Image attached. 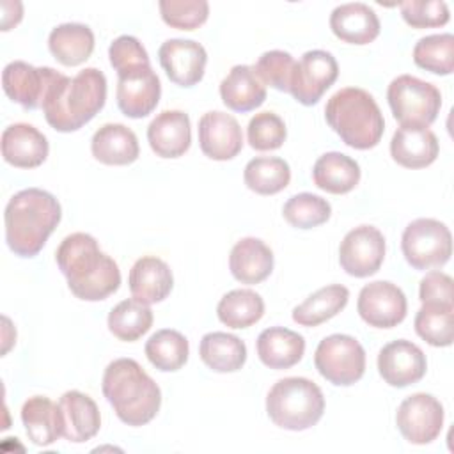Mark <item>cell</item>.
I'll return each instance as SVG.
<instances>
[{"instance_id": "26", "label": "cell", "mask_w": 454, "mask_h": 454, "mask_svg": "<svg viewBox=\"0 0 454 454\" xmlns=\"http://www.w3.org/2000/svg\"><path fill=\"white\" fill-rule=\"evenodd\" d=\"M257 356L270 369H289L305 353V339L298 332L284 326H270L257 337Z\"/></svg>"}, {"instance_id": "5", "label": "cell", "mask_w": 454, "mask_h": 454, "mask_svg": "<svg viewBox=\"0 0 454 454\" xmlns=\"http://www.w3.org/2000/svg\"><path fill=\"white\" fill-rule=\"evenodd\" d=\"M328 126L353 149L378 145L385 131V119L376 99L360 87L337 90L325 106Z\"/></svg>"}, {"instance_id": "19", "label": "cell", "mask_w": 454, "mask_h": 454, "mask_svg": "<svg viewBox=\"0 0 454 454\" xmlns=\"http://www.w3.org/2000/svg\"><path fill=\"white\" fill-rule=\"evenodd\" d=\"M147 140L160 158H179L192 144L190 117L183 110H163L147 126Z\"/></svg>"}, {"instance_id": "45", "label": "cell", "mask_w": 454, "mask_h": 454, "mask_svg": "<svg viewBox=\"0 0 454 454\" xmlns=\"http://www.w3.org/2000/svg\"><path fill=\"white\" fill-rule=\"evenodd\" d=\"M110 66L115 69V73H124L128 69L138 67V66H151L149 55L142 43L133 35H119L112 41L108 48Z\"/></svg>"}, {"instance_id": "27", "label": "cell", "mask_w": 454, "mask_h": 454, "mask_svg": "<svg viewBox=\"0 0 454 454\" xmlns=\"http://www.w3.org/2000/svg\"><path fill=\"white\" fill-rule=\"evenodd\" d=\"M229 270L241 284H259L273 271V252L259 238H243L231 250Z\"/></svg>"}, {"instance_id": "34", "label": "cell", "mask_w": 454, "mask_h": 454, "mask_svg": "<svg viewBox=\"0 0 454 454\" xmlns=\"http://www.w3.org/2000/svg\"><path fill=\"white\" fill-rule=\"evenodd\" d=\"M147 360L163 372L179 371L190 355L188 339L172 328H163L154 332L145 342Z\"/></svg>"}, {"instance_id": "31", "label": "cell", "mask_w": 454, "mask_h": 454, "mask_svg": "<svg viewBox=\"0 0 454 454\" xmlns=\"http://www.w3.org/2000/svg\"><path fill=\"white\" fill-rule=\"evenodd\" d=\"M51 55L64 66H80L94 51V32L83 23H60L48 35Z\"/></svg>"}, {"instance_id": "11", "label": "cell", "mask_w": 454, "mask_h": 454, "mask_svg": "<svg viewBox=\"0 0 454 454\" xmlns=\"http://www.w3.org/2000/svg\"><path fill=\"white\" fill-rule=\"evenodd\" d=\"M60 74L48 66L35 67L23 60H12L2 71V87L14 103L27 110H35L43 106L48 90Z\"/></svg>"}, {"instance_id": "13", "label": "cell", "mask_w": 454, "mask_h": 454, "mask_svg": "<svg viewBox=\"0 0 454 454\" xmlns=\"http://www.w3.org/2000/svg\"><path fill=\"white\" fill-rule=\"evenodd\" d=\"M337 76L339 64L335 57L325 50H310L296 62L289 92L298 103L312 106L333 85Z\"/></svg>"}, {"instance_id": "37", "label": "cell", "mask_w": 454, "mask_h": 454, "mask_svg": "<svg viewBox=\"0 0 454 454\" xmlns=\"http://www.w3.org/2000/svg\"><path fill=\"white\" fill-rule=\"evenodd\" d=\"M153 310L137 298L119 301L108 314V330L124 342H133L153 326Z\"/></svg>"}, {"instance_id": "36", "label": "cell", "mask_w": 454, "mask_h": 454, "mask_svg": "<svg viewBox=\"0 0 454 454\" xmlns=\"http://www.w3.org/2000/svg\"><path fill=\"white\" fill-rule=\"evenodd\" d=\"M264 314V300L252 289H232L216 305L218 319L229 328H248Z\"/></svg>"}, {"instance_id": "32", "label": "cell", "mask_w": 454, "mask_h": 454, "mask_svg": "<svg viewBox=\"0 0 454 454\" xmlns=\"http://www.w3.org/2000/svg\"><path fill=\"white\" fill-rule=\"evenodd\" d=\"M199 355L215 372H234L247 362V346L232 333L209 332L200 339Z\"/></svg>"}, {"instance_id": "6", "label": "cell", "mask_w": 454, "mask_h": 454, "mask_svg": "<svg viewBox=\"0 0 454 454\" xmlns=\"http://www.w3.org/2000/svg\"><path fill=\"white\" fill-rule=\"evenodd\" d=\"M266 411L275 426L287 431H305L323 417L325 395L312 380L289 376L270 388Z\"/></svg>"}, {"instance_id": "24", "label": "cell", "mask_w": 454, "mask_h": 454, "mask_svg": "<svg viewBox=\"0 0 454 454\" xmlns=\"http://www.w3.org/2000/svg\"><path fill=\"white\" fill-rule=\"evenodd\" d=\"M128 284L133 298L151 305L163 301L170 294L174 277L170 266L163 259L156 255H144L131 266Z\"/></svg>"}, {"instance_id": "9", "label": "cell", "mask_w": 454, "mask_h": 454, "mask_svg": "<svg viewBox=\"0 0 454 454\" xmlns=\"http://www.w3.org/2000/svg\"><path fill=\"white\" fill-rule=\"evenodd\" d=\"M314 365L332 385L349 387L365 372V351L355 337L332 333L317 344Z\"/></svg>"}, {"instance_id": "17", "label": "cell", "mask_w": 454, "mask_h": 454, "mask_svg": "<svg viewBox=\"0 0 454 454\" xmlns=\"http://www.w3.org/2000/svg\"><path fill=\"white\" fill-rule=\"evenodd\" d=\"M158 59L170 82L181 87H193L204 76L207 53L193 39H167L158 50Z\"/></svg>"}, {"instance_id": "20", "label": "cell", "mask_w": 454, "mask_h": 454, "mask_svg": "<svg viewBox=\"0 0 454 454\" xmlns=\"http://www.w3.org/2000/svg\"><path fill=\"white\" fill-rule=\"evenodd\" d=\"M48 138L32 124L16 122L2 133V156L18 168H34L48 158Z\"/></svg>"}, {"instance_id": "7", "label": "cell", "mask_w": 454, "mask_h": 454, "mask_svg": "<svg viewBox=\"0 0 454 454\" xmlns=\"http://www.w3.org/2000/svg\"><path fill=\"white\" fill-rule=\"evenodd\" d=\"M387 99L401 126L427 128L436 121L442 108L438 87L411 74L394 78L387 89Z\"/></svg>"}, {"instance_id": "21", "label": "cell", "mask_w": 454, "mask_h": 454, "mask_svg": "<svg viewBox=\"0 0 454 454\" xmlns=\"http://www.w3.org/2000/svg\"><path fill=\"white\" fill-rule=\"evenodd\" d=\"M330 28L344 43L369 44L380 35L381 25L372 7L364 2H349L332 11Z\"/></svg>"}, {"instance_id": "38", "label": "cell", "mask_w": 454, "mask_h": 454, "mask_svg": "<svg viewBox=\"0 0 454 454\" xmlns=\"http://www.w3.org/2000/svg\"><path fill=\"white\" fill-rule=\"evenodd\" d=\"M413 62L434 74H450L454 71V35L431 34L420 37L413 46Z\"/></svg>"}, {"instance_id": "10", "label": "cell", "mask_w": 454, "mask_h": 454, "mask_svg": "<svg viewBox=\"0 0 454 454\" xmlns=\"http://www.w3.org/2000/svg\"><path fill=\"white\" fill-rule=\"evenodd\" d=\"M443 406L434 395L417 392L399 404L395 424L410 443L426 445L438 438L443 427Z\"/></svg>"}, {"instance_id": "15", "label": "cell", "mask_w": 454, "mask_h": 454, "mask_svg": "<svg viewBox=\"0 0 454 454\" xmlns=\"http://www.w3.org/2000/svg\"><path fill=\"white\" fill-rule=\"evenodd\" d=\"M115 99L119 110L131 119L149 115L161 96V83L151 66H138L117 74Z\"/></svg>"}, {"instance_id": "14", "label": "cell", "mask_w": 454, "mask_h": 454, "mask_svg": "<svg viewBox=\"0 0 454 454\" xmlns=\"http://www.w3.org/2000/svg\"><path fill=\"white\" fill-rule=\"evenodd\" d=\"M408 301L403 289L388 280L365 284L358 293L356 310L374 328H394L406 317Z\"/></svg>"}, {"instance_id": "3", "label": "cell", "mask_w": 454, "mask_h": 454, "mask_svg": "<svg viewBox=\"0 0 454 454\" xmlns=\"http://www.w3.org/2000/svg\"><path fill=\"white\" fill-rule=\"evenodd\" d=\"M105 101L106 76L96 67H85L73 78L60 74L48 90L41 108L53 129L71 133L94 119L105 106Z\"/></svg>"}, {"instance_id": "18", "label": "cell", "mask_w": 454, "mask_h": 454, "mask_svg": "<svg viewBox=\"0 0 454 454\" xmlns=\"http://www.w3.org/2000/svg\"><path fill=\"white\" fill-rule=\"evenodd\" d=\"M200 151L216 161L232 160L243 147V133L239 122L225 112H206L199 119Z\"/></svg>"}, {"instance_id": "4", "label": "cell", "mask_w": 454, "mask_h": 454, "mask_svg": "<svg viewBox=\"0 0 454 454\" xmlns=\"http://www.w3.org/2000/svg\"><path fill=\"white\" fill-rule=\"evenodd\" d=\"M103 395L121 422L144 426L161 406V390L156 381L133 358H115L103 372Z\"/></svg>"}, {"instance_id": "30", "label": "cell", "mask_w": 454, "mask_h": 454, "mask_svg": "<svg viewBox=\"0 0 454 454\" xmlns=\"http://www.w3.org/2000/svg\"><path fill=\"white\" fill-rule=\"evenodd\" d=\"M360 165L344 153H325L312 167V179L319 190L333 195L351 192L360 181Z\"/></svg>"}, {"instance_id": "8", "label": "cell", "mask_w": 454, "mask_h": 454, "mask_svg": "<svg viewBox=\"0 0 454 454\" xmlns=\"http://www.w3.org/2000/svg\"><path fill=\"white\" fill-rule=\"evenodd\" d=\"M401 250L415 270L440 268L452 255V234L440 220L417 218L404 227Z\"/></svg>"}, {"instance_id": "25", "label": "cell", "mask_w": 454, "mask_h": 454, "mask_svg": "<svg viewBox=\"0 0 454 454\" xmlns=\"http://www.w3.org/2000/svg\"><path fill=\"white\" fill-rule=\"evenodd\" d=\"M21 422L28 440L39 447L51 445L64 433L60 406L44 395H34L23 403Z\"/></svg>"}, {"instance_id": "46", "label": "cell", "mask_w": 454, "mask_h": 454, "mask_svg": "<svg viewBox=\"0 0 454 454\" xmlns=\"http://www.w3.org/2000/svg\"><path fill=\"white\" fill-rule=\"evenodd\" d=\"M452 278L440 271L433 270L427 271L419 286V298L422 305H443V307H454L452 300Z\"/></svg>"}, {"instance_id": "43", "label": "cell", "mask_w": 454, "mask_h": 454, "mask_svg": "<svg viewBox=\"0 0 454 454\" xmlns=\"http://www.w3.org/2000/svg\"><path fill=\"white\" fill-rule=\"evenodd\" d=\"M248 144L255 151H275L282 147L287 137L284 121L273 112L255 114L247 128Z\"/></svg>"}, {"instance_id": "47", "label": "cell", "mask_w": 454, "mask_h": 454, "mask_svg": "<svg viewBox=\"0 0 454 454\" xmlns=\"http://www.w3.org/2000/svg\"><path fill=\"white\" fill-rule=\"evenodd\" d=\"M2 12H4L2 14V30H9V28H12L14 25H18L21 21V18H23V4L20 2L14 11H9V7H7L5 0H4L2 2Z\"/></svg>"}, {"instance_id": "12", "label": "cell", "mask_w": 454, "mask_h": 454, "mask_svg": "<svg viewBox=\"0 0 454 454\" xmlns=\"http://www.w3.org/2000/svg\"><path fill=\"white\" fill-rule=\"evenodd\" d=\"M385 259V238L374 225H358L340 241V268L356 278L374 275Z\"/></svg>"}, {"instance_id": "16", "label": "cell", "mask_w": 454, "mask_h": 454, "mask_svg": "<svg viewBox=\"0 0 454 454\" xmlns=\"http://www.w3.org/2000/svg\"><path fill=\"white\" fill-rule=\"evenodd\" d=\"M427 360L424 351L406 339L385 344L378 353L380 376L390 387H408L420 381L426 374Z\"/></svg>"}, {"instance_id": "28", "label": "cell", "mask_w": 454, "mask_h": 454, "mask_svg": "<svg viewBox=\"0 0 454 454\" xmlns=\"http://www.w3.org/2000/svg\"><path fill=\"white\" fill-rule=\"evenodd\" d=\"M92 156L105 165H129L140 154L138 138L124 124H103L90 140Z\"/></svg>"}, {"instance_id": "33", "label": "cell", "mask_w": 454, "mask_h": 454, "mask_svg": "<svg viewBox=\"0 0 454 454\" xmlns=\"http://www.w3.org/2000/svg\"><path fill=\"white\" fill-rule=\"evenodd\" d=\"M348 300L349 291L346 286H325L293 309V321L300 326H317L337 316L348 305Z\"/></svg>"}, {"instance_id": "44", "label": "cell", "mask_w": 454, "mask_h": 454, "mask_svg": "<svg viewBox=\"0 0 454 454\" xmlns=\"http://www.w3.org/2000/svg\"><path fill=\"white\" fill-rule=\"evenodd\" d=\"M403 20L413 28L442 27L449 21V7L443 0H406L399 2Z\"/></svg>"}, {"instance_id": "2", "label": "cell", "mask_w": 454, "mask_h": 454, "mask_svg": "<svg viewBox=\"0 0 454 454\" xmlns=\"http://www.w3.org/2000/svg\"><path fill=\"white\" fill-rule=\"evenodd\" d=\"M62 218L59 200L46 190L25 188L14 193L4 211L5 241L20 257L37 255Z\"/></svg>"}, {"instance_id": "41", "label": "cell", "mask_w": 454, "mask_h": 454, "mask_svg": "<svg viewBox=\"0 0 454 454\" xmlns=\"http://www.w3.org/2000/svg\"><path fill=\"white\" fill-rule=\"evenodd\" d=\"M252 67L262 83H266L277 90H282V92L291 90L296 60L293 59V55L289 51H284V50L264 51L257 59L255 66H252Z\"/></svg>"}, {"instance_id": "1", "label": "cell", "mask_w": 454, "mask_h": 454, "mask_svg": "<svg viewBox=\"0 0 454 454\" xmlns=\"http://www.w3.org/2000/svg\"><path fill=\"white\" fill-rule=\"evenodd\" d=\"M55 261L71 293L80 300H105L121 286L117 262L101 252L96 238L87 232L66 236L55 252Z\"/></svg>"}, {"instance_id": "23", "label": "cell", "mask_w": 454, "mask_h": 454, "mask_svg": "<svg viewBox=\"0 0 454 454\" xmlns=\"http://www.w3.org/2000/svg\"><path fill=\"white\" fill-rule=\"evenodd\" d=\"M438 138L429 128L401 126L390 140L394 161L406 168H424L438 158Z\"/></svg>"}, {"instance_id": "40", "label": "cell", "mask_w": 454, "mask_h": 454, "mask_svg": "<svg viewBox=\"0 0 454 454\" xmlns=\"http://www.w3.org/2000/svg\"><path fill=\"white\" fill-rule=\"evenodd\" d=\"M286 222L296 229H312L325 223L332 215V206L326 199L316 193H296L289 197L282 207Z\"/></svg>"}, {"instance_id": "42", "label": "cell", "mask_w": 454, "mask_h": 454, "mask_svg": "<svg viewBox=\"0 0 454 454\" xmlns=\"http://www.w3.org/2000/svg\"><path fill=\"white\" fill-rule=\"evenodd\" d=\"M161 20L179 30H193L206 23L209 4L206 0H160Z\"/></svg>"}, {"instance_id": "39", "label": "cell", "mask_w": 454, "mask_h": 454, "mask_svg": "<svg viewBox=\"0 0 454 454\" xmlns=\"http://www.w3.org/2000/svg\"><path fill=\"white\" fill-rule=\"evenodd\" d=\"M415 332L427 344L445 348L454 339V307L422 305L415 316Z\"/></svg>"}, {"instance_id": "22", "label": "cell", "mask_w": 454, "mask_h": 454, "mask_svg": "<svg viewBox=\"0 0 454 454\" xmlns=\"http://www.w3.org/2000/svg\"><path fill=\"white\" fill-rule=\"evenodd\" d=\"M64 433L62 436L73 443H83L94 438L101 427L99 408L92 397L80 390H67L59 399Z\"/></svg>"}, {"instance_id": "35", "label": "cell", "mask_w": 454, "mask_h": 454, "mask_svg": "<svg viewBox=\"0 0 454 454\" xmlns=\"http://www.w3.org/2000/svg\"><path fill=\"white\" fill-rule=\"evenodd\" d=\"M243 181L248 190L259 195H275L291 181L289 163L277 156H257L243 170Z\"/></svg>"}, {"instance_id": "29", "label": "cell", "mask_w": 454, "mask_h": 454, "mask_svg": "<svg viewBox=\"0 0 454 454\" xmlns=\"http://www.w3.org/2000/svg\"><path fill=\"white\" fill-rule=\"evenodd\" d=\"M220 98L234 112H250L266 99V85L255 74L252 66L238 64L220 82Z\"/></svg>"}]
</instances>
